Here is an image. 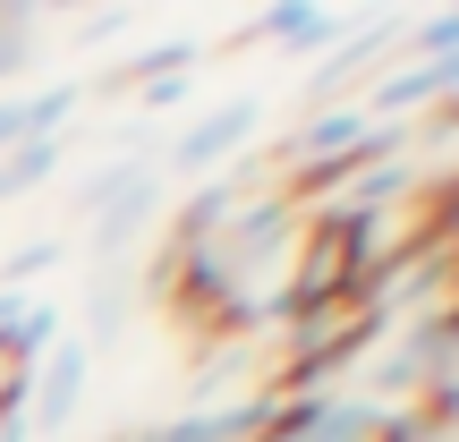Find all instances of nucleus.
I'll return each mask as SVG.
<instances>
[{"label": "nucleus", "mask_w": 459, "mask_h": 442, "mask_svg": "<svg viewBox=\"0 0 459 442\" xmlns=\"http://www.w3.org/2000/svg\"><path fill=\"white\" fill-rule=\"evenodd\" d=\"M68 256V238H26L9 264H0V290H17V281H34V273H51V264Z\"/></svg>", "instance_id": "3"}, {"label": "nucleus", "mask_w": 459, "mask_h": 442, "mask_svg": "<svg viewBox=\"0 0 459 442\" xmlns=\"http://www.w3.org/2000/svg\"><path fill=\"white\" fill-rule=\"evenodd\" d=\"M119 26H128V9H94V17H85V26H77V43H111Z\"/></svg>", "instance_id": "4"}, {"label": "nucleus", "mask_w": 459, "mask_h": 442, "mask_svg": "<svg viewBox=\"0 0 459 442\" xmlns=\"http://www.w3.org/2000/svg\"><path fill=\"white\" fill-rule=\"evenodd\" d=\"M85 375H94V349L85 341H60L51 358H34L26 375V434H60L85 400Z\"/></svg>", "instance_id": "2"}, {"label": "nucleus", "mask_w": 459, "mask_h": 442, "mask_svg": "<svg viewBox=\"0 0 459 442\" xmlns=\"http://www.w3.org/2000/svg\"><path fill=\"white\" fill-rule=\"evenodd\" d=\"M255 128H264V102H255V94L221 102V111H204V119H187L179 145L162 153V179H213L221 162H238V145H247Z\"/></svg>", "instance_id": "1"}]
</instances>
